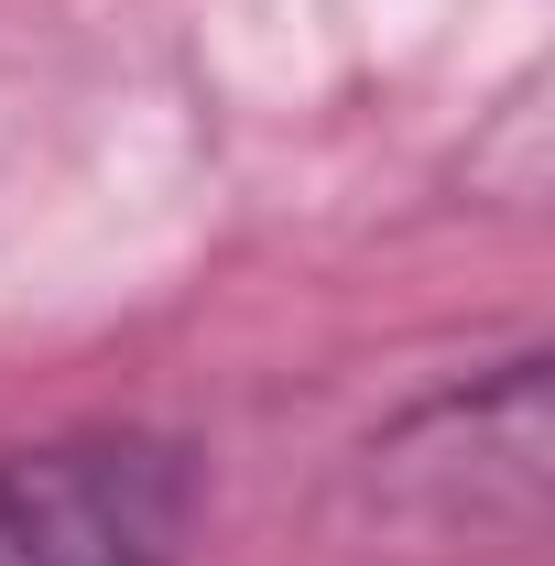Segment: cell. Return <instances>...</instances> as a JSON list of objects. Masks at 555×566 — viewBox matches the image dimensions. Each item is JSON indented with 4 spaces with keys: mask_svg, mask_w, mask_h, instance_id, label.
I'll return each mask as SVG.
<instances>
[{
    "mask_svg": "<svg viewBox=\"0 0 555 566\" xmlns=\"http://www.w3.org/2000/svg\"><path fill=\"white\" fill-rule=\"evenodd\" d=\"M197 512V447L164 424H66L0 447V566H186Z\"/></svg>",
    "mask_w": 555,
    "mask_h": 566,
    "instance_id": "2",
    "label": "cell"
},
{
    "mask_svg": "<svg viewBox=\"0 0 555 566\" xmlns=\"http://www.w3.org/2000/svg\"><path fill=\"white\" fill-rule=\"evenodd\" d=\"M348 501L359 534L404 556H523L545 534V349H512L404 403L348 458Z\"/></svg>",
    "mask_w": 555,
    "mask_h": 566,
    "instance_id": "1",
    "label": "cell"
}]
</instances>
